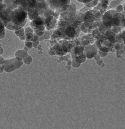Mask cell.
<instances>
[{
    "label": "cell",
    "mask_w": 125,
    "mask_h": 129,
    "mask_svg": "<svg viewBox=\"0 0 125 129\" xmlns=\"http://www.w3.org/2000/svg\"><path fill=\"white\" fill-rule=\"evenodd\" d=\"M51 9L57 10L68 3V0H47Z\"/></svg>",
    "instance_id": "6da1fadb"
},
{
    "label": "cell",
    "mask_w": 125,
    "mask_h": 129,
    "mask_svg": "<svg viewBox=\"0 0 125 129\" xmlns=\"http://www.w3.org/2000/svg\"><path fill=\"white\" fill-rule=\"evenodd\" d=\"M77 1L82 3H87L92 1V0H77Z\"/></svg>",
    "instance_id": "7a4b0ae2"
}]
</instances>
